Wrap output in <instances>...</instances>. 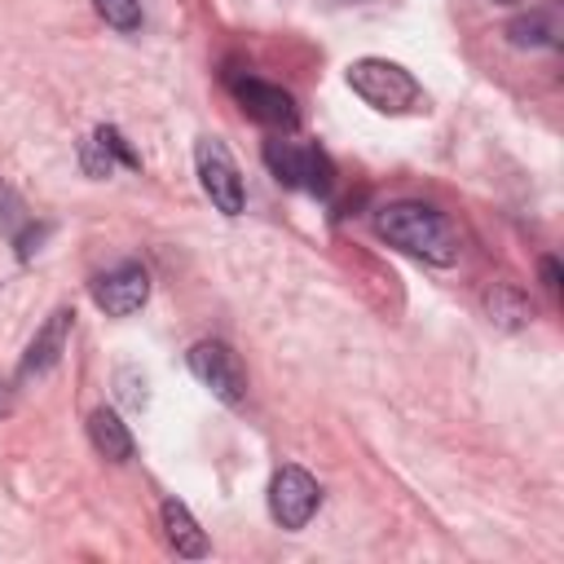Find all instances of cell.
Wrapping results in <instances>:
<instances>
[{
  "instance_id": "1",
  "label": "cell",
  "mask_w": 564,
  "mask_h": 564,
  "mask_svg": "<svg viewBox=\"0 0 564 564\" xmlns=\"http://www.w3.org/2000/svg\"><path fill=\"white\" fill-rule=\"evenodd\" d=\"M375 229L379 238H388L392 247H401L405 256H419L427 264H454L458 260V229L449 225L445 212L427 207V203H388L375 212Z\"/></svg>"
},
{
  "instance_id": "2",
  "label": "cell",
  "mask_w": 564,
  "mask_h": 564,
  "mask_svg": "<svg viewBox=\"0 0 564 564\" xmlns=\"http://www.w3.org/2000/svg\"><path fill=\"white\" fill-rule=\"evenodd\" d=\"M348 88H352L366 106H375V110H383V115H410V110L423 106L419 79H414L405 66L388 62V57H357V62L348 66Z\"/></svg>"
},
{
  "instance_id": "3",
  "label": "cell",
  "mask_w": 564,
  "mask_h": 564,
  "mask_svg": "<svg viewBox=\"0 0 564 564\" xmlns=\"http://www.w3.org/2000/svg\"><path fill=\"white\" fill-rule=\"evenodd\" d=\"M264 167H269L282 185L304 189V194H317V198L330 194V185H335L330 159H326L317 145H304V141H282V137L264 141Z\"/></svg>"
},
{
  "instance_id": "4",
  "label": "cell",
  "mask_w": 564,
  "mask_h": 564,
  "mask_svg": "<svg viewBox=\"0 0 564 564\" xmlns=\"http://www.w3.org/2000/svg\"><path fill=\"white\" fill-rule=\"evenodd\" d=\"M185 361H189V375H194L216 401L242 405V397H247V370H242V361H238V352H234L229 344H220V339H198V344L185 352Z\"/></svg>"
},
{
  "instance_id": "5",
  "label": "cell",
  "mask_w": 564,
  "mask_h": 564,
  "mask_svg": "<svg viewBox=\"0 0 564 564\" xmlns=\"http://www.w3.org/2000/svg\"><path fill=\"white\" fill-rule=\"evenodd\" d=\"M194 163H198V181H203L212 207H216L220 216H238V212L247 207V189H242V172H238L234 154L225 150V141L203 137V141L194 145Z\"/></svg>"
},
{
  "instance_id": "6",
  "label": "cell",
  "mask_w": 564,
  "mask_h": 564,
  "mask_svg": "<svg viewBox=\"0 0 564 564\" xmlns=\"http://www.w3.org/2000/svg\"><path fill=\"white\" fill-rule=\"evenodd\" d=\"M322 502L317 480L304 467H278L269 480V511L282 529H304Z\"/></svg>"
},
{
  "instance_id": "7",
  "label": "cell",
  "mask_w": 564,
  "mask_h": 564,
  "mask_svg": "<svg viewBox=\"0 0 564 564\" xmlns=\"http://www.w3.org/2000/svg\"><path fill=\"white\" fill-rule=\"evenodd\" d=\"M150 300V273L141 264H115L110 273H101L93 282V304L106 313V317H128L137 313L141 304Z\"/></svg>"
},
{
  "instance_id": "8",
  "label": "cell",
  "mask_w": 564,
  "mask_h": 564,
  "mask_svg": "<svg viewBox=\"0 0 564 564\" xmlns=\"http://www.w3.org/2000/svg\"><path fill=\"white\" fill-rule=\"evenodd\" d=\"M234 97H238V106L256 119V123H264V128H282V132H291L295 123H300V110H295V97L286 93V88H278V84H264V79H234Z\"/></svg>"
},
{
  "instance_id": "9",
  "label": "cell",
  "mask_w": 564,
  "mask_h": 564,
  "mask_svg": "<svg viewBox=\"0 0 564 564\" xmlns=\"http://www.w3.org/2000/svg\"><path fill=\"white\" fill-rule=\"evenodd\" d=\"M70 322H75V313H70V308H53V313H48V322L35 330V339H31V344H26V352H22L18 379H40V375H48V370L62 361V348H66Z\"/></svg>"
},
{
  "instance_id": "10",
  "label": "cell",
  "mask_w": 564,
  "mask_h": 564,
  "mask_svg": "<svg viewBox=\"0 0 564 564\" xmlns=\"http://www.w3.org/2000/svg\"><path fill=\"white\" fill-rule=\"evenodd\" d=\"M560 35H564V9H560V0L538 4V9H529V13H520V18L507 22V40L516 48H555Z\"/></svg>"
},
{
  "instance_id": "11",
  "label": "cell",
  "mask_w": 564,
  "mask_h": 564,
  "mask_svg": "<svg viewBox=\"0 0 564 564\" xmlns=\"http://www.w3.org/2000/svg\"><path fill=\"white\" fill-rule=\"evenodd\" d=\"M79 163H84V172H88V176H97V181H101V176H110L119 163H123V167H141V159L128 150V141L119 137V128H110V123H101V128L84 141Z\"/></svg>"
},
{
  "instance_id": "12",
  "label": "cell",
  "mask_w": 564,
  "mask_h": 564,
  "mask_svg": "<svg viewBox=\"0 0 564 564\" xmlns=\"http://www.w3.org/2000/svg\"><path fill=\"white\" fill-rule=\"evenodd\" d=\"M88 441H93V449H97L101 458H110V463H128V458H132V432H128V423H123L115 410H106V405H97V410L88 414Z\"/></svg>"
},
{
  "instance_id": "13",
  "label": "cell",
  "mask_w": 564,
  "mask_h": 564,
  "mask_svg": "<svg viewBox=\"0 0 564 564\" xmlns=\"http://www.w3.org/2000/svg\"><path fill=\"white\" fill-rule=\"evenodd\" d=\"M485 317H489L494 326H502V330H520V326L533 322V304H529V295H524L520 286L494 282V286L485 291Z\"/></svg>"
},
{
  "instance_id": "14",
  "label": "cell",
  "mask_w": 564,
  "mask_h": 564,
  "mask_svg": "<svg viewBox=\"0 0 564 564\" xmlns=\"http://www.w3.org/2000/svg\"><path fill=\"white\" fill-rule=\"evenodd\" d=\"M159 516H163V533H167V542H172V551H176V555H185V560H198V555H207V538H203L198 520L185 511V502L167 498Z\"/></svg>"
},
{
  "instance_id": "15",
  "label": "cell",
  "mask_w": 564,
  "mask_h": 564,
  "mask_svg": "<svg viewBox=\"0 0 564 564\" xmlns=\"http://www.w3.org/2000/svg\"><path fill=\"white\" fill-rule=\"evenodd\" d=\"M93 4L115 31H137L141 26V0H93Z\"/></svg>"
},
{
  "instance_id": "16",
  "label": "cell",
  "mask_w": 564,
  "mask_h": 564,
  "mask_svg": "<svg viewBox=\"0 0 564 564\" xmlns=\"http://www.w3.org/2000/svg\"><path fill=\"white\" fill-rule=\"evenodd\" d=\"M119 383H123L119 392H123V401H128V405H145V379L137 383V375H132V370H119Z\"/></svg>"
},
{
  "instance_id": "17",
  "label": "cell",
  "mask_w": 564,
  "mask_h": 564,
  "mask_svg": "<svg viewBox=\"0 0 564 564\" xmlns=\"http://www.w3.org/2000/svg\"><path fill=\"white\" fill-rule=\"evenodd\" d=\"M538 269H542V286H546L551 295H560V278H564V273H560V260H555V256H542Z\"/></svg>"
},
{
  "instance_id": "18",
  "label": "cell",
  "mask_w": 564,
  "mask_h": 564,
  "mask_svg": "<svg viewBox=\"0 0 564 564\" xmlns=\"http://www.w3.org/2000/svg\"><path fill=\"white\" fill-rule=\"evenodd\" d=\"M9 410H13V397H9V388L0 383V414H9Z\"/></svg>"
},
{
  "instance_id": "19",
  "label": "cell",
  "mask_w": 564,
  "mask_h": 564,
  "mask_svg": "<svg viewBox=\"0 0 564 564\" xmlns=\"http://www.w3.org/2000/svg\"><path fill=\"white\" fill-rule=\"evenodd\" d=\"M494 4H520V0H494Z\"/></svg>"
}]
</instances>
